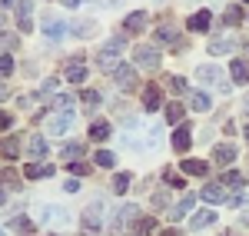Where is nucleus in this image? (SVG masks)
Returning a JSON list of instances; mask_svg holds the SVG:
<instances>
[{
  "label": "nucleus",
  "instance_id": "obj_1",
  "mask_svg": "<svg viewBox=\"0 0 249 236\" xmlns=\"http://www.w3.org/2000/svg\"><path fill=\"white\" fill-rule=\"evenodd\" d=\"M120 57H123V43H120V40H110V43L100 50V60H96V67L113 73L116 67H120Z\"/></svg>",
  "mask_w": 249,
  "mask_h": 236
},
{
  "label": "nucleus",
  "instance_id": "obj_2",
  "mask_svg": "<svg viewBox=\"0 0 249 236\" xmlns=\"http://www.w3.org/2000/svg\"><path fill=\"white\" fill-rule=\"evenodd\" d=\"M136 63H140L143 70H156V67H160V50L150 47V43H140V47H136Z\"/></svg>",
  "mask_w": 249,
  "mask_h": 236
},
{
  "label": "nucleus",
  "instance_id": "obj_3",
  "mask_svg": "<svg viewBox=\"0 0 249 236\" xmlns=\"http://www.w3.org/2000/svg\"><path fill=\"white\" fill-rule=\"evenodd\" d=\"M83 226H87L90 233L103 226V200H93V203L83 210Z\"/></svg>",
  "mask_w": 249,
  "mask_h": 236
},
{
  "label": "nucleus",
  "instance_id": "obj_4",
  "mask_svg": "<svg viewBox=\"0 0 249 236\" xmlns=\"http://www.w3.org/2000/svg\"><path fill=\"white\" fill-rule=\"evenodd\" d=\"M70 127H73V113H70V110H67V113H60V117L47 120V130H50V133H57V137L70 133Z\"/></svg>",
  "mask_w": 249,
  "mask_h": 236
},
{
  "label": "nucleus",
  "instance_id": "obj_5",
  "mask_svg": "<svg viewBox=\"0 0 249 236\" xmlns=\"http://www.w3.org/2000/svg\"><path fill=\"white\" fill-rule=\"evenodd\" d=\"M113 80H116V87H120V90H133V87H136L133 67H123V63H120V67L113 70Z\"/></svg>",
  "mask_w": 249,
  "mask_h": 236
},
{
  "label": "nucleus",
  "instance_id": "obj_6",
  "mask_svg": "<svg viewBox=\"0 0 249 236\" xmlns=\"http://www.w3.org/2000/svg\"><path fill=\"white\" fill-rule=\"evenodd\" d=\"M203 200H206V203H230V190H226L223 183L203 186Z\"/></svg>",
  "mask_w": 249,
  "mask_h": 236
},
{
  "label": "nucleus",
  "instance_id": "obj_7",
  "mask_svg": "<svg viewBox=\"0 0 249 236\" xmlns=\"http://www.w3.org/2000/svg\"><path fill=\"white\" fill-rule=\"evenodd\" d=\"M213 160H216L219 166H232V160H236V146H232L230 140H226V143H219V146L213 150Z\"/></svg>",
  "mask_w": 249,
  "mask_h": 236
},
{
  "label": "nucleus",
  "instance_id": "obj_8",
  "mask_svg": "<svg viewBox=\"0 0 249 236\" xmlns=\"http://www.w3.org/2000/svg\"><path fill=\"white\" fill-rule=\"evenodd\" d=\"M136 213H140V206H133V203L120 206V210H116V223H113V230H123V226H130V223L136 219Z\"/></svg>",
  "mask_w": 249,
  "mask_h": 236
},
{
  "label": "nucleus",
  "instance_id": "obj_9",
  "mask_svg": "<svg viewBox=\"0 0 249 236\" xmlns=\"http://www.w3.org/2000/svg\"><path fill=\"white\" fill-rule=\"evenodd\" d=\"M190 133H193V130L186 127V123H183V127H179V130L173 133V150H179V153H186V150H190V143H193V137H190Z\"/></svg>",
  "mask_w": 249,
  "mask_h": 236
},
{
  "label": "nucleus",
  "instance_id": "obj_10",
  "mask_svg": "<svg viewBox=\"0 0 249 236\" xmlns=\"http://www.w3.org/2000/svg\"><path fill=\"white\" fill-rule=\"evenodd\" d=\"M210 10H199V14H193L190 17V23H186V27H190L193 34H206V30H210Z\"/></svg>",
  "mask_w": 249,
  "mask_h": 236
},
{
  "label": "nucleus",
  "instance_id": "obj_11",
  "mask_svg": "<svg viewBox=\"0 0 249 236\" xmlns=\"http://www.w3.org/2000/svg\"><path fill=\"white\" fill-rule=\"evenodd\" d=\"M43 223L67 226V223H70V217H67V210H60V206H47V210H43Z\"/></svg>",
  "mask_w": 249,
  "mask_h": 236
},
{
  "label": "nucleus",
  "instance_id": "obj_12",
  "mask_svg": "<svg viewBox=\"0 0 249 236\" xmlns=\"http://www.w3.org/2000/svg\"><path fill=\"white\" fill-rule=\"evenodd\" d=\"M67 80H70V83L87 80V63H83V57H73V63L67 67Z\"/></svg>",
  "mask_w": 249,
  "mask_h": 236
},
{
  "label": "nucleus",
  "instance_id": "obj_13",
  "mask_svg": "<svg viewBox=\"0 0 249 236\" xmlns=\"http://www.w3.org/2000/svg\"><path fill=\"white\" fill-rule=\"evenodd\" d=\"M143 103H146V110H150V113H153V110H160V103H163L160 87H153V83H150V87L143 90Z\"/></svg>",
  "mask_w": 249,
  "mask_h": 236
},
{
  "label": "nucleus",
  "instance_id": "obj_14",
  "mask_svg": "<svg viewBox=\"0 0 249 236\" xmlns=\"http://www.w3.org/2000/svg\"><path fill=\"white\" fill-rule=\"evenodd\" d=\"M190 107H193V110H199V113H210V110H213V100H210V93H203V90L190 93Z\"/></svg>",
  "mask_w": 249,
  "mask_h": 236
},
{
  "label": "nucleus",
  "instance_id": "obj_15",
  "mask_svg": "<svg viewBox=\"0 0 249 236\" xmlns=\"http://www.w3.org/2000/svg\"><path fill=\"white\" fill-rule=\"evenodd\" d=\"M236 50V40L232 37H213L210 40V54H232Z\"/></svg>",
  "mask_w": 249,
  "mask_h": 236
},
{
  "label": "nucleus",
  "instance_id": "obj_16",
  "mask_svg": "<svg viewBox=\"0 0 249 236\" xmlns=\"http://www.w3.org/2000/svg\"><path fill=\"white\" fill-rule=\"evenodd\" d=\"M196 77L203 80V83H219V77H223V70H219L216 63H206V67H199V70H196Z\"/></svg>",
  "mask_w": 249,
  "mask_h": 236
},
{
  "label": "nucleus",
  "instance_id": "obj_17",
  "mask_svg": "<svg viewBox=\"0 0 249 236\" xmlns=\"http://www.w3.org/2000/svg\"><path fill=\"white\" fill-rule=\"evenodd\" d=\"M146 14H143V10H136V14H130V17L123 20V27H126V30H130V34H140V30H143V27H146Z\"/></svg>",
  "mask_w": 249,
  "mask_h": 236
},
{
  "label": "nucleus",
  "instance_id": "obj_18",
  "mask_svg": "<svg viewBox=\"0 0 249 236\" xmlns=\"http://www.w3.org/2000/svg\"><path fill=\"white\" fill-rule=\"evenodd\" d=\"M30 10H34V0H20V30L30 34L34 23H30Z\"/></svg>",
  "mask_w": 249,
  "mask_h": 236
},
{
  "label": "nucleus",
  "instance_id": "obj_19",
  "mask_svg": "<svg viewBox=\"0 0 249 236\" xmlns=\"http://www.w3.org/2000/svg\"><path fill=\"white\" fill-rule=\"evenodd\" d=\"M53 173V166H40V163H27L23 166V177L27 180H40V177H50Z\"/></svg>",
  "mask_w": 249,
  "mask_h": 236
},
{
  "label": "nucleus",
  "instance_id": "obj_20",
  "mask_svg": "<svg viewBox=\"0 0 249 236\" xmlns=\"http://www.w3.org/2000/svg\"><path fill=\"white\" fill-rule=\"evenodd\" d=\"M107 137H110V123H107V120H96L93 127H90V140H93V143H103Z\"/></svg>",
  "mask_w": 249,
  "mask_h": 236
},
{
  "label": "nucleus",
  "instance_id": "obj_21",
  "mask_svg": "<svg viewBox=\"0 0 249 236\" xmlns=\"http://www.w3.org/2000/svg\"><path fill=\"white\" fill-rule=\"evenodd\" d=\"M206 170H210V163H203V160H183V173H193V177H206Z\"/></svg>",
  "mask_w": 249,
  "mask_h": 236
},
{
  "label": "nucleus",
  "instance_id": "obj_22",
  "mask_svg": "<svg viewBox=\"0 0 249 236\" xmlns=\"http://www.w3.org/2000/svg\"><path fill=\"white\" fill-rule=\"evenodd\" d=\"M193 203H196V197H193V193H190V197H183L179 203H176V206H173L170 217H173V219H183V217H186V213L193 210Z\"/></svg>",
  "mask_w": 249,
  "mask_h": 236
},
{
  "label": "nucleus",
  "instance_id": "obj_23",
  "mask_svg": "<svg viewBox=\"0 0 249 236\" xmlns=\"http://www.w3.org/2000/svg\"><path fill=\"white\" fill-rule=\"evenodd\" d=\"M243 183H246V177L236 173V170H226L223 173V186H230V190H243Z\"/></svg>",
  "mask_w": 249,
  "mask_h": 236
},
{
  "label": "nucleus",
  "instance_id": "obj_24",
  "mask_svg": "<svg viewBox=\"0 0 249 236\" xmlns=\"http://www.w3.org/2000/svg\"><path fill=\"white\" fill-rule=\"evenodd\" d=\"M43 34L50 40H60L63 34H67V23H60V20H47V27H43Z\"/></svg>",
  "mask_w": 249,
  "mask_h": 236
},
{
  "label": "nucleus",
  "instance_id": "obj_25",
  "mask_svg": "<svg viewBox=\"0 0 249 236\" xmlns=\"http://www.w3.org/2000/svg\"><path fill=\"white\" fill-rule=\"evenodd\" d=\"M230 73H232L236 83H246V80H249V70H246V63H243V60H232V63H230Z\"/></svg>",
  "mask_w": 249,
  "mask_h": 236
},
{
  "label": "nucleus",
  "instance_id": "obj_26",
  "mask_svg": "<svg viewBox=\"0 0 249 236\" xmlns=\"http://www.w3.org/2000/svg\"><path fill=\"white\" fill-rule=\"evenodd\" d=\"M213 223H216V213H210V210H203V213H196V217H193V230H203V226H213Z\"/></svg>",
  "mask_w": 249,
  "mask_h": 236
},
{
  "label": "nucleus",
  "instance_id": "obj_27",
  "mask_svg": "<svg viewBox=\"0 0 249 236\" xmlns=\"http://www.w3.org/2000/svg\"><path fill=\"white\" fill-rule=\"evenodd\" d=\"M47 150H50V146H47V140H43V137H34V140H30V157H34V160L47 157Z\"/></svg>",
  "mask_w": 249,
  "mask_h": 236
},
{
  "label": "nucleus",
  "instance_id": "obj_28",
  "mask_svg": "<svg viewBox=\"0 0 249 236\" xmlns=\"http://www.w3.org/2000/svg\"><path fill=\"white\" fill-rule=\"evenodd\" d=\"M80 157H83V143H67V146H63V160H67V163H70V160L77 163Z\"/></svg>",
  "mask_w": 249,
  "mask_h": 236
},
{
  "label": "nucleus",
  "instance_id": "obj_29",
  "mask_svg": "<svg viewBox=\"0 0 249 236\" xmlns=\"http://www.w3.org/2000/svg\"><path fill=\"white\" fill-rule=\"evenodd\" d=\"M130 183H133L130 173H116V177H113V193H126V190H130Z\"/></svg>",
  "mask_w": 249,
  "mask_h": 236
},
{
  "label": "nucleus",
  "instance_id": "obj_30",
  "mask_svg": "<svg viewBox=\"0 0 249 236\" xmlns=\"http://www.w3.org/2000/svg\"><path fill=\"white\" fill-rule=\"evenodd\" d=\"M183 113H186V107H179L176 100L166 107V120H170V123H179V120H183Z\"/></svg>",
  "mask_w": 249,
  "mask_h": 236
},
{
  "label": "nucleus",
  "instance_id": "obj_31",
  "mask_svg": "<svg viewBox=\"0 0 249 236\" xmlns=\"http://www.w3.org/2000/svg\"><path fill=\"white\" fill-rule=\"evenodd\" d=\"M10 230H17V233H30L34 223H30L27 217H14V219H10Z\"/></svg>",
  "mask_w": 249,
  "mask_h": 236
},
{
  "label": "nucleus",
  "instance_id": "obj_32",
  "mask_svg": "<svg viewBox=\"0 0 249 236\" xmlns=\"http://www.w3.org/2000/svg\"><path fill=\"white\" fill-rule=\"evenodd\" d=\"M136 230H140V236H150V233H156V219H153V217H143L140 223H136Z\"/></svg>",
  "mask_w": 249,
  "mask_h": 236
},
{
  "label": "nucleus",
  "instance_id": "obj_33",
  "mask_svg": "<svg viewBox=\"0 0 249 236\" xmlns=\"http://www.w3.org/2000/svg\"><path fill=\"white\" fill-rule=\"evenodd\" d=\"M17 150H20V143L17 140H0V153H3V157H17Z\"/></svg>",
  "mask_w": 249,
  "mask_h": 236
},
{
  "label": "nucleus",
  "instance_id": "obj_34",
  "mask_svg": "<svg viewBox=\"0 0 249 236\" xmlns=\"http://www.w3.org/2000/svg\"><path fill=\"white\" fill-rule=\"evenodd\" d=\"M113 153H110V150H100V153H96V166H103V170H110V166H113Z\"/></svg>",
  "mask_w": 249,
  "mask_h": 236
},
{
  "label": "nucleus",
  "instance_id": "obj_35",
  "mask_svg": "<svg viewBox=\"0 0 249 236\" xmlns=\"http://www.w3.org/2000/svg\"><path fill=\"white\" fill-rule=\"evenodd\" d=\"M163 177H166V183H170V186H176V190H183V186H186V180L179 177V173H176V170H166V173H163Z\"/></svg>",
  "mask_w": 249,
  "mask_h": 236
},
{
  "label": "nucleus",
  "instance_id": "obj_36",
  "mask_svg": "<svg viewBox=\"0 0 249 236\" xmlns=\"http://www.w3.org/2000/svg\"><path fill=\"white\" fill-rule=\"evenodd\" d=\"M223 20H226V27H230V23H239V20H243V10H239V7H226Z\"/></svg>",
  "mask_w": 249,
  "mask_h": 236
},
{
  "label": "nucleus",
  "instance_id": "obj_37",
  "mask_svg": "<svg viewBox=\"0 0 249 236\" xmlns=\"http://www.w3.org/2000/svg\"><path fill=\"white\" fill-rule=\"evenodd\" d=\"M170 90H173V97L186 93V80H183V77H170Z\"/></svg>",
  "mask_w": 249,
  "mask_h": 236
},
{
  "label": "nucleus",
  "instance_id": "obj_38",
  "mask_svg": "<svg viewBox=\"0 0 249 236\" xmlns=\"http://www.w3.org/2000/svg\"><path fill=\"white\" fill-rule=\"evenodd\" d=\"M10 183H20L17 170H0V186H10Z\"/></svg>",
  "mask_w": 249,
  "mask_h": 236
},
{
  "label": "nucleus",
  "instance_id": "obj_39",
  "mask_svg": "<svg viewBox=\"0 0 249 236\" xmlns=\"http://www.w3.org/2000/svg\"><path fill=\"white\" fill-rule=\"evenodd\" d=\"M80 100H83L87 107H96V103H100V93H96V90H83V93H80Z\"/></svg>",
  "mask_w": 249,
  "mask_h": 236
},
{
  "label": "nucleus",
  "instance_id": "obj_40",
  "mask_svg": "<svg viewBox=\"0 0 249 236\" xmlns=\"http://www.w3.org/2000/svg\"><path fill=\"white\" fill-rule=\"evenodd\" d=\"M14 73V57H0V77H10Z\"/></svg>",
  "mask_w": 249,
  "mask_h": 236
},
{
  "label": "nucleus",
  "instance_id": "obj_41",
  "mask_svg": "<svg viewBox=\"0 0 249 236\" xmlns=\"http://www.w3.org/2000/svg\"><path fill=\"white\" fill-rule=\"evenodd\" d=\"M70 170H73V177H87V173H90V166H87V163H73V166H70Z\"/></svg>",
  "mask_w": 249,
  "mask_h": 236
},
{
  "label": "nucleus",
  "instance_id": "obj_42",
  "mask_svg": "<svg viewBox=\"0 0 249 236\" xmlns=\"http://www.w3.org/2000/svg\"><path fill=\"white\" fill-rule=\"evenodd\" d=\"M156 37H160V40H176V34H173V27H160Z\"/></svg>",
  "mask_w": 249,
  "mask_h": 236
},
{
  "label": "nucleus",
  "instance_id": "obj_43",
  "mask_svg": "<svg viewBox=\"0 0 249 236\" xmlns=\"http://www.w3.org/2000/svg\"><path fill=\"white\" fill-rule=\"evenodd\" d=\"M10 123H14V117H10V113H3V110H0V130H10Z\"/></svg>",
  "mask_w": 249,
  "mask_h": 236
},
{
  "label": "nucleus",
  "instance_id": "obj_44",
  "mask_svg": "<svg viewBox=\"0 0 249 236\" xmlns=\"http://www.w3.org/2000/svg\"><path fill=\"white\" fill-rule=\"evenodd\" d=\"M53 107H57V110H70V97H57V100H53Z\"/></svg>",
  "mask_w": 249,
  "mask_h": 236
},
{
  "label": "nucleus",
  "instance_id": "obj_45",
  "mask_svg": "<svg viewBox=\"0 0 249 236\" xmlns=\"http://www.w3.org/2000/svg\"><path fill=\"white\" fill-rule=\"evenodd\" d=\"M77 34H80V37H90V34H93V23H80Z\"/></svg>",
  "mask_w": 249,
  "mask_h": 236
},
{
  "label": "nucleus",
  "instance_id": "obj_46",
  "mask_svg": "<svg viewBox=\"0 0 249 236\" xmlns=\"http://www.w3.org/2000/svg\"><path fill=\"white\" fill-rule=\"evenodd\" d=\"M63 190H67V193H77V190H80V180H67V183H63Z\"/></svg>",
  "mask_w": 249,
  "mask_h": 236
},
{
  "label": "nucleus",
  "instance_id": "obj_47",
  "mask_svg": "<svg viewBox=\"0 0 249 236\" xmlns=\"http://www.w3.org/2000/svg\"><path fill=\"white\" fill-rule=\"evenodd\" d=\"M153 206H156V210H163V206H166V193H156V197H153Z\"/></svg>",
  "mask_w": 249,
  "mask_h": 236
},
{
  "label": "nucleus",
  "instance_id": "obj_48",
  "mask_svg": "<svg viewBox=\"0 0 249 236\" xmlns=\"http://www.w3.org/2000/svg\"><path fill=\"white\" fill-rule=\"evenodd\" d=\"M10 43H17V37H0V47H10Z\"/></svg>",
  "mask_w": 249,
  "mask_h": 236
},
{
  "label": "nucleus",
  "instance_id": "obj_49",
  "mask_svg": "<svg viewBox=\"0 0 249 236\" xmlns=\"http://www.w3.org/2000/svg\"><path fill=\"white\" fill-rule=\"evenodd\" d=\"M160 236H179V230H163Z\"/></svg>",
  "mask_w": 249,
  "mask_h": 236
},
{
  "label": "nucleus",
  "instance_id": "obj_50",
  "mask_svg": "<svg viewBox=\"0 0 249 236\" xmlns=\"http://www.w3.org/2000/svg\"><path fill=\"white\" fill-rule=\"evenodd\" d=\"M80 0H63V7H77Z\"/></svg>",
  "mask_w": 249,
  "mask_h": 236
},
{
  "label": "nucleus",
  "instance_id": "obj_51",
  "mask_svg": "<svg viewBox=\"0 0 249 236\" xmlns=\"http://www.w3.org/2000/svg\"><path fill=\"white\" fill-rule=\"evenodd\" d=\"M10 3H17V0H0V7H10Z\"/></svg>",
  "mask_w": 249,
  "mask_h": 236
},
{
  "label": "nucleus",
  "instance_id": "obj_52",
  "mask_svg": "<svg viewBox=\"0 0 249 236\" xmlns=\"http://www.w3.org/2000/svg\"><path fill=\"white\" fill-rule=\"evenodd\" d=\"M243 226H249V213H243Z\"/></svg>",
  "mask_w": 249,
  "mask_h": 236
},
{
  "label": "nucleus",
  "instance_id": "obj_53",
  "mask_svg": "<svg viewBox=\"0 0 249 236\" xmlns=\"http://www.w3.org/2000/svg\"><path fill=\"white\" fill-rule=\"evenodd\" d=\"M246 140H249V127H246Z\"/></svg>",
  "mask_w": 249,
  "mask_h": 236
},
{
  "label": "nucleus",
  "instance_id": "obj_54",
  "mask_svg": "<svg viewBox=\"0 0 249 236\" xmlns=\"http://www.w3.org/2000/svg\"><path fill=\"white\" fill-rule=\"evenodd\" d=\"M0 200H3V190H0Z\"/></svg>",
  "mask_w": 249,
  "mask_h": 236
},
{
  "label": "nucleus",
  "instance_id": "obj_55",
  "mask_svg": "<svg viewBox=\"0 0 249 236\" xmlns=\"http://www.w3.org/2000/svg\"><path fill=\"white\" fill-rule=\"evenodd\" d=\"M0 23H3V14H0Z\"/></svg>",
  "mask_w": 249,
  "mask_h": 236
},
{
  "label": "nucleus",
  "instance_id": "obj_56",
  "mask_svg": "<svg viewBox=\"0 0 249 236\" xmlns=\"http://www.w3.org/2000/svg\"><path fill=\"white\" fill-rule=\"evenodd\" d=\"M0 236H3V230H0Z\"/></svg>",
  "mask_w": 249,
  "mask_h": 236
},
{
  "label": "nucleus",
  "instance_id": "obj_57",
  "mask_svg": "<svg viewBox=\"0 0 249 236\" xmlns=\"http://www.w3.org/2000/svg\"><path fill=\"white\" fill-rule=\"evenodd\" d=\"M246 3H249V0H246Z\"/></svg>",
  "mask_w": 249,
  "mask_h": 236
}]
</instances>
